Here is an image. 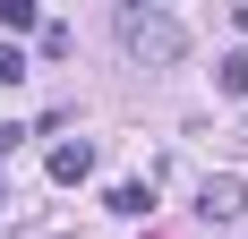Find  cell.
<instances>
[{"mask_svg": "<svg viewBox=\"0 0 248 239\" xmlns=\"http://www.w3.org/2000/svg\"><path fill=\"white\" fill-rule=\"evenodd\" d=\"M120 51L146 60V69H180V60H188V26H180L171 9H137V0H128L120 9Z\"/></svg>", "mask_w": 248, "mask_h": 239, "instance_id": "1", "label": "cell"}, {"mask_svg": "<svg viewBox=\"0 0 248 239\" xmlns=\"http://www.w3.org/2000/svg\"><path fill=\"white\" fill-rule=\"evenodd\" d=\"M86 171H94V145H86V137H77V145H51V179H60V188H77Z\"/></svg>", "mask_w": 248, "mask_h": 239, "instance_id": "2", "label": "cell"}, {"mask_svg": "<svg viewBox=\"0 0 248 239\" xmlns=\"http://www.w3.org/2000/svg\"><path fill=\"white\" fill-rule=\"evenodd\" d=\"M197 214H205V222H231V214H240V179H205Z\"/></svg>", "mask_w": 248, "mask_h": 239, "instance_id": "3", "label": "cell"}, {"mask_svg": "<svg viewBox=\"0 0 248 239\" xmlns=\"http://www.w3.org/2000/svg\"><path fill=\"white\" fill-rule=\"evenodd\" d=\"M214 86H223V94H248V51H223V60H214Z\"/></svg>", "mask_w": 248, "mask_h": 239, "instance_id": "4", "label": "cell"}, {"mask_svg": "<svg viewBox=\"0 0 248 239\" xmlns=\"http://www.w3.org/2000/svg\"><path fill=\"white\" fill-rule=\"evenodd\" d=\"M34 26H43L34 0H0V34H34Z\"/></svg>", "mask_w": 248, "mask_h": 239, "instance_id": "5", "label": "cell"}, {"mask_svg": "<svg viewBox=\"0 0 248 239\" xmlns=\"http://www.w3.org/2000/svg\"><path fill=\"white\" fill-rule=\"evenodd\" d=\"M146 205H154L146 179H120V188H111V214H146Z\"/></svg>", "mask_w": 248, "mask_h": 239, "instance_id": "6", "label": "cell"}, {"mask_svg": "<svg viewBox=\"0 0 248 239\" xmlns=\"http://www.w3.org/2000/svg\"><path fill=\"white\" fill-rule=\"evenodd\" d=\"M17 77H26V51H17V43H0V86H17Z\"/></svg>", "mask_w": 248, "mask_h": 239, "instance_id": "7", "label": "cell"}, {"mask_svg": "<svg viewBox=\"0 0 248 239\" xmlns=\"http://www.w3.org/2000/svg\"><path fill=\"white\" fill-rule=\"evenodd\" d=\"M17 137H26V128H0V154H17Z\"/></svg>", "mask_w": 248, "mask_h": 239, "instance_id": "8", "label": "cell"}, {"mask_svg": "<svg viewBox=\"0 0 248 239\" xmlns=\"http://www.w3.org/2000/svg\"><path fill=\"white\" fill-rule=\"evenodd\" d=\"M0 205H9V188H0Z\"/></svg>", "mask_w": 248, "mask_h": 239, "instance_id": "9", "label": "cell"}]
</instances>
